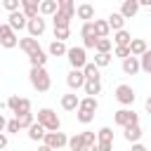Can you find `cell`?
I'll return each mask as SVG.
<instances>
[{
    "label": "cell",
    "mask_w": 151,
    "mask_h": 151,
    "mask_svg": "<svg viewBox=\"0 0 151 151\" xmlns=\"http://www.w3.org/2000/svg\"><path fill=\"white\" fill-rule=\"evenodd\" d=\"M35 123H40L45 127V132H59V127H61V120H59V116L52 109H40Z\"/></svg>",
    "instance_id": "cell-1"
},
{
    "label": "cell",
    "mask_w": 151,
    "mask_h": 151,
    "mask_svg": "<svg viewBox=\"0 0 151 151\" xmlns=\"http://www.w3.org/2000/svg\"><path fill=\"white\" fill-rule=\"evenodd\" d=\"M28 78H31V85H33L38 92H47V90H50V85H52L50 73H47L45 68H31Z\"/></svg>",
    "instance_id": "cell-2"
},
{
    "label": "cell",
    "mask_w": 151,
    "mask_h": 151,
    "mask_svg": "<svg viewBox=\"0 0 151 151\" xmlns=\"http://www.w3.org/2000/svg\"><path fill=\"white\" fill-rule=\"evenodd\" d=\"M113 120H116V125H120V127L125 130V127H130V125H137V123H139V116H137L132 109H120V111L113 113Z\"/></svg>",
    "instance_id": "cell-3"
},
{
    "label": "cell",
    "mask_w": 151,
    "mask_h": 151,
    "mask_svg": "<svg viewBox=\"0 0 151 151\" xmlns=\"http://www.w3.org/2000/svg\"><path fill=\"white\" fill-rule=\"evenodd\" d=\"M66 57H68V64L76 71H83L85 64H87V57H85V50L83 47H68L66 50Z\"/></svg>",
    "instance_id": "cell-4"
},
{
    "label": "cell",
    "mask_w": 151,
    "mask_h": 151,
    "mask_svg": "<svg viewBox=\"0 0 151 151\" xmlns=\"http://www.w3.org/2000/svg\"><path fill=\"white\" fill-rule=\"evenodd\" d=\"M7 106H9V111H12L14 116L31 113V101H28L26 97H17V94H12V97L7 99Z\"/></svg>",
    "instance_id": "cell-5"
},
{
    "label": "cell",
    "mask_w": 151,
    "mask_h": 151,
    "mask_svg": "<svg viewBox=\"0 0 151 151\" xmlns=\"http://www.w3.org/2000/svg\"><path fill=\"white\" fill-rule=\"evenodd\" d=\"M42 144H45V146H50L52 151H59V149H64V146L68 144V137H66L64 132H45Z\"/></svg>",
    "instance_id": "cell-6"
},
{
    "label": "cell",
    "mask_w": 151,
    "mask_h": 151,
    "mask_svg": "<svg viewBox=\"0 0 151 151\" xmlns=\"http://www.w3.org/2000/svg\"><path fill=\"white\" fill-rule=\"evenodd\" d=\"M113 97H116V101H120L123 106H130V104H134V90L130 87V85H118L116 87V92H113Z\"/></svg>",
    "instance_id": "cell-7"
},
{
    "label": "cell",
    "mask_w": 151,
    "mask_h": 151,
    "mask_svg": "<svg viewBox=\"0 0 151 151\" xmlns=\"http://www.w3.org/2000/svg\"><path fill=\"white\" fill-rule=\"evenodd\" d=\"M0 45H2L5 50H12V47L19 45V38L14 35V31H12L7 24H0Z\"/></svg>",
    "instance_id": "cell-8"
},
{
    "label": "cell",
    "mask_w": 151,
    "mask_h": 151,
    "mask_svg": "<svg viewBox=\"0 0 151 151\" xmlns=\"http://www.w3.org/2000/svg\"><path fill=\"white\" fill-rule=\"evenodd\" d=\"M26 28H28V35L38 40V35H42V33H45L47 24H45V19H42V17H35V19H28Z\"/></svg>",
    "instance_id": "cell-9"
},
{
    "label": "cell",
    "mask_w": 151,
    "mask_h": 151,
    "mask_svg": "<svg viewBox=\"0 0 151 151\" xmlns=\"http://www.w3.org/2000/svg\"><path fill=\"white\" fill-rule=\"evenodd\" d=\"M66 85L76 92V90H80L83 85H85V76H83V71H76V68H71L68 71V76H66Z\"/></svg>",
    "instance_id": "cell-10"
},
{
    "label": "cell",
    "mask_w": 151,
    "mask_h": 151,
    "mask_svg": "<svg viewBox=\"0 0 151 151\" xmlns=\"http://www.w3.org/2000/svg\"><path fill=\"white\" fill-rule=\"evenodd\" d=\"M38 7H40L38 0H21V12H24L26 19H35V17H40Z\"/></svg>",
    "instance_id": "cell-11"
},
{
    "label": "cell",
    "mask_w": 151,
    "mask_h": 151,
    "mask_svg": "<svg viewBox=\"0 0 151 151\" xmlns=\"http://www.w3.org/2000/svg\"><path fill=\"white\" fill-rule=\"evenodd\" d=\"M26 24H28V19L24 17V12H21V9L9 14V21H7V26H9L12 31H21V28H26Z\"/></svg>",
    "instance_id": "cell-12"
},
{
    "label": "cell",
    "mask_w": 151,
    "mask_h": 151,
    "mask_svg": "<svg viewBox=\"0 0 151 151\" xmlns=\"http://www.w3.org/2000/svg\"><path fill=\"white\" fill-rule=\"evenodd\" d=\"M78 106H80V97L76 92H68V94L61 97V109L64 111H78Z\"/></svg>",
    "instance_id": "cell-13"
},
{
    "label": "cell",
    "mask_w": 151,
    "mask_h": 151,
    "mask_svg": "<svg viewBox=\"0 0 151 151\" xmlns=\"http://www.w3.org/2000/svg\"><path fill=\"white\" fill-rule=\"evenodd\" d=\"M76 14H78V19H83V21L87 24V21H92V19H94V5L83 2V5H78V7H76Z\"/></svg>",
    "instance_id": "cell-14"
},
{
    "label": "cell",
    "mask_w": 151,
    "mask_h": 151,
    "mask_svg": "<svg viewBox=\"0 0 151 151\" xmlns=\"http://www.w3.org/2000/svg\"><path fill=\"white\" fill-rule=\"evenodd\" d=\"M137 12H139V2L137 0H125L123 7H120V17L123 19H132Z\"/></svg>",
    "instance_id": "cell-15"
},
{
    "label": "cell",
    "mask_w": 151,
    "mask_h": 151,
    "mask_svg": "<svg viewBox=\"0 0 151 151\" xmlns=\"http://www.w3.org/2000/svg\"><path fill=\"white\" fill-rule=\"evenodd\" d=\"M19 47H21V50H24L28 57H31L33 52H38V50H40L38 40H35V38H31V35H28V38H19Z\"/></svg>",
    "instance_id": "cell-16"
},
{
    "label": "cell",
    "mask_w": 151,
    "mask_h": 151,
    "mask_svg": "<svg viewBox=\"0 0 151 151\" xmlns=\"http://www.w3.org/2000/svg\"><path fill=\"white\" fill-rule=\"evenodd\" d=\"M57 12L64 14L66 19H73V14H76V5H73L71 0H59V2H57Z\"/></svg>",
    "instance_id": "cell-17"
},
{
    "label": "cell",
    "mask_w": 151,
    "mask_h": 151,
    "mask_svg": "<svg viewBox=\"0 0 151 151\" xmlns=\"http://www.w3.org/2000/svg\"><path fill=\"white\" fill-rule=\"evenodd\" d=\"M146 50H149V47H146V40H142V38H132V42H130V54H132V57L139 59Z\"/></svg>",
    "instance_id": "cell-18"
},
{
    "label": "cell",
    "mask_w": 151,
    "mask_h": 151,
    "mask_svg": "<svg viewBox=\"0 0 151 151\" xmlns=\"http://www.w3.org/2000/svg\"><path fill=\"white\" fill-rule=\"evenodd\" d=\"M123 73H127V76H134V73H139V59L137 57H127V59H123Z\"/></svg>",
    "instance_id": "cell-19"
},
{
    "label": "cell",
    "mask_w": 151,
    "mask_h": 151,
    "mask_svg": "<svg viewBox=\"0 0 151 151\" xmlns=\"http://www.w3.org/2000/svg\"><path fill=\"white\" fill-rule=\"evenodd\" d=\"M92 28H94V35H97V38H106L109 31H111L109 24H106V19H94V21H92Z\"/></svg>",
    "instance_id": "cell-20"
},
{
    "label": "cell",
    "mask_w": 151,
    "mask_h": 151,
    "mask_svg": "<svg viewBox=\"0 0 151 151\" xmlns=\"http://www.w3.org/2000/svg\"><path fill=\"white\" fill-rule=\"evenodd\" d=\"M28 59H31V68H45V64H47V54H45L42 50L33 52Z\"/></svg>",
    "instance_id": "cell-21"
},
{
    "label": "cell",
    "mask_w": 151,
    "mask_h": 151,
    "mask_svg": "<svg viewBox=\"0 0 151 151\" xmlns=\"http://www.w3.org/2000/svg\"><path fill=\"white\" fill-rule=\"evenodd\" d=\"M28 139H31V142H42V139H45V127H42L40 123H33V125L28 127Z\"/></svg>",
    "instance_id": "cell-22"
},
{
    "label": "cell",
    "mask_w": 151,
    "mask_h": 151,
    "mask_svg": "<svg viewBox=\"0 0 151 151\" xmlns=\"http://www.w3.org/2000/svg\"><path fill=\"white\" fill-rule=\"evenodd\" d=\"M125 139H127L130 144H137V142L142 139V127H139V123H137V125L125 127Z\"/></svg>",
    "instance_id": "cell-23"
},
{
    "label": "cell",
    "mask_w": 151,
    "mask_h": 151,
    "mask_svg": "<svg viewBox=\"0 0 151 151\" xmlns=\"http://www.w3.org/2000/svg\"><path fill=\"white\" fill-rule=\"evenodd\" d=\"M106 24H109V28H113V31H123V26H125V19L120 17V12H113V14H109Z\"/></svg>",
    "instance_id": "cell-24"
},
{
    "label": "cell",
    "mask_w": 151,
    "mask_h": 151,
    "mask_svg": "<svg viewBox=\"0 0 151 151\" xmlns=\"http://www.w3.org/2000/svg\"><path fill=\"white\" fill-rule=\"evenodd\" d=\"M113 40H116V47H130V42H132V35H130V33L123 28V31H116Z\"/></svg>",
    "instance_id": "cell-25"
},
{
    "label": "cell",
    "mask_w": 151,
    "mask_h": 151,
    "mask_svg": "<svg viewBox=\"0 0 151 151\" xmlns=\"http://www.w3.org/2000/svg\"><path fill=\"white\" fill-rule=\"evenodd\" d=\"M83 90H85L87 97H97V94L101 92V83H99V80H85Z\"/></svg>",
    "instance_id": "cell-26"
},
{
    "label": "cell",
    "mask_w": 151,
    "mask_h": 151,
    "mask_svg": "<svg viewBox=\"0 0 151 151\" xmlns=\"http://www.w3.org/2000/svg\"><path fill=\"white\" fill-rule=\"evenodd\" d=\"M66 50H68V47H66L64 42H59V40H52V42H50V47H47V52H50L52 57H64V54H66Z\"/></svg>",
    "instance_id": "cell-27"
},
{
    "label": "cell",
    "mask_w": 151,
    "mask_h": 151,
    "mask_svg": "<svg viewBox=\"0 0 151 151\" xmlns=\"http://www.w3.org/2000/svg\"><path fill=\"white\" fill-rule=\"evenodd\" d=\"M97 144H113V130L111 127H101L97 132Z\"/></svg>",
    "instance_id": "cell-28"
},
{
    "label": "cell",
    "mask_w": 151,
    "mask_h": 151,
    "mask_svg": "<svg viewBox=\"0 0 151 151\" xmlns=\"http://www.w3.org/2000/svg\"><path fill=\"white\" fill-rule=\"evenodd\" d=\"M38 12L40 14H57V0H42L40 2V7H38Z\"/></svg>",
    "instance_id": "cell-29"
},
{
    "label": "cell",
    "mask_w": 151,
    "mask_h": 151,
    "mask_svg": "<svg viewBox=\"0 0 151 151\" xmlns=\"http://www.w3.org/2000/svg\"><path fill=\"white\" fill-rule=\"evenodd\" d=\"M83 76H85V80H99L101 76H99V68L94 66V64H85V68H83Z\"/></svg>",
    "instance_id": "cell-30"
},
{
    "label": "cell",
    "mask_w": 151,
    "mask_h": 151,
    "mask_svg": "<svg viewBox=\"0 0 151 151\" xmlns=\"http://www.w3.org/2000/svg\"><path fill=\"white\" fill-rule=\"evenodd\" d=\"M97 106H99V104H97V97H83V99H80V106H78V109H83V111H90V113H94V111H97Z\"/></svg>",
    "instance_id": "cell-31"
},
{
    "label": "cell",
    "mask_w": 151,
    "mask_h": 151,
    "mask_svg": "<svg viewBox=\"0 0 151 151\" xmlns=\"http://www.w3.org/2000/svg\"><path fill=\"white\" fill-rule=\"evenodd\" d=\"M14 120L19 123V130H21V127H26V130H28V127H31V125L35 123L33 113H21V116H14Z\"/></svg>",
    "instance_id": "cell-32"
},
{
    "label": "cell",
    "mask_w": 151,
    "mask_h": 151,
    "mask_svg": "<svg viewBox=\"0 0 151 151\" xmlns=\"http://www.w3.org/2000/svg\"><path fill=\"white\" fill-rule=\"evenodd\" d=\"M71 151H83V146H85V142H83V134H73V137H68V144H66Z\"/></svg>",
    "instance_id": "cell-33"
},
{
    "label": "cell",
    "mask_w": 151,
    "mask_h": 151,
    "mask_svg": "<svg viewBox=\"0 0 151 151\" xmlns=\"http://www.w3.org/2000/svg\"><path fill=\"white\" fill-rule=\"evenodd\" d=\"M139 71L151 73V50H146V52L139 57Z\"/></svg>",
    "instance_id": "cell-34"
},
{
    "label": "cell",
    "mask_w": 151,
    "mask_h": 151,
    "mask_svg": "<svg viewBox=\"0 0 151 151\" xmlns=\"http://www.w3.org/2000/svg\"><path fill=\"white\" fill-rule=\"evenodd\" d=\"M111 40L109 38H97V45H94V50L99 52V54H109V50H111Z\"/></svg>",
    "instance_id": "cell-35"
},
{
    "label": "cell",
    "mask_w": 151,
    "mask_h": 151,
    "mask_svg": "<svg viewBox=\"0 0 151 151\" xmlns=\"http://www.w3.org/2000/svg\"><path fill=\"white\" fill-rule=\"evenodd\" d=\"M92 64H94L97 68H104V66H109V64H111V54H99V52H97Z\"/></svg>",
    "instance_id": "cell-36"
},
{
    "label": "cell",
    "mask_w": 151,
    "mask_h": 151,
    "mask_svg": "<svg viewBox=\"0 0 151 151\" xmlns=\"http://www.w3.org/2000/svg\"><path fill=\"white\" fill-rule=\"evenodd\" d=\"M76 118H78V123H83V125H87V123H92V118H94V113H90V111H83V109H78V111H76Z\"/></svg>",
    "instance_id": "cell-37"
},
{
    "label": "cell",
    "mask_w": 151,
    "mask_h": 151,
    "mask_svg": "<svg viewBox=\"0 0 151 151\" xmlns=\"http://www.w3.org/2000/svg\"><path fill=\"white\" fill-rule=\"evenodd\" d=\"M2 7H5L9 14H12V12H19V9H21V0H5Z\"/></svg>",
    "instance_id": "cell-38"
},
{
    "label": "cell",
    "mask_w": 151,
    "mask_h": 151,
    "mask_svg": "<svg viewBox=\"0 0 151 151\" xmlns=\"http://www.w3.org/2000/svg\"><path fill=\"white\" fill-rule=\"evenodd\" d=\"M83 134V142H85V146H90V144H97V132H90V130H85V132H80Z\"/></svg>",
    "instance_id": "cell-39"
},
{
    "label": "cell",
    "mask_w": 151,
    "mask_h": 151,
    "mask_svg": "<svg viewBox=\"0 0 151 151\" xmlns=\"http://www.w3.org/2000/svg\"><path fill=\"white\" fill-rule=\"evenodd\" d=\"M68 35H71V31H68V28H54V38H57L59 42H64Z\"/></svg>",
    "instance_id": "cell-40"
},
{
    "label": "cell",
    "mask_w": 151,
    "mask_h": 151,
    "mask_svg": "<svg viewBox=\"0 0 151 151\" xmlns=\"http://www.w3.org/2000/svg\"><path fill=\"white\" fill-rule=\"evenodd\" d=\"M80 35L83 38H87V35H94V28H92V21H87V24H83V28H80ZM97 38V35H94Z\"/></svg>",
    "instance_id": "cell-41"
},
{
    "label": "cell",
    "mask_w": 151,
    "mask_h": 151,
    "mask_svg": "<svg viewBox=\"0 0 151 151\" xmlns=\"http://www.w3.org/2000/svg\"><path fill=\"white\" fill-rule=\"evenodd\" d=\"M116 57L127 59V57H130V47H116Z\"/></svg>",
    "instance_id": "cell-42"
},
{
    "label": "cell",
    "mask_w": 151,
    "mask_h": 151,
    "mask_svg": "<svg viewBox=\"0 0 151 151\" xmlns=\"http://www.w3.org/2000/svg\"><path fill=\"white\" fill-rule=\"evenodd\" d=\"M7 132H19V123L17 120H7V127H5Z\"/></svg>",
    "instance_id": "cell-43"
},
{
    "label": "cell",
    "mask_w": 151,
    "mask_h": 151,
    "mask_svg": "<svg viewBox=\"0 0 151 151\" xmlns=\"http://www.w3.org/2000/svg\"><path fill=\"white\" fill-rule=\"evenodd\" d=\"M113 144H97V151H111Z\"/></svg>",
    "instance_id": "cell-44"
},
{
    "label": "cell",
    "mask_w": 151,
    "mask_h": 151,
    "mask_svg": "<svg viewBox=\"0 0 151 151\" xmlns=\"http://www.w3.org/2000/svg\"><path fill=\"white\" fill-rule=\"evenodd\" d=\"M5 146H7V134H5V132H0V151H2Z\"/></svg>",
    "instance_id": "cell-45"
},
{
    "label": "cell",
    "mask_w": 151,
    "mask_h": 151,
    "mask_svg": "<svg viewBox=\"0 0 151 151\" xmlns=\"http://www.w3.org/2000/svg\"><path fill=\"white\" fill-rule=\"evenodd\" d=\"M130 151H146V146H144V144H139V142H137V144H132V149H130Z\"/></svg>",
    "instance_id": "cell-46"
},
{
    "label": "cell",
    "mask_w": 151,
    "mask_h": 151,
    "mask_svg": "<svg viewBox=\"0 0 151 151\" xmlns=\"http://www.w3.org/2000/svg\"><path fill=\"white\" fill-rule=\"evenodd\" d=\"M5 127H7V120H5V116L0 113V132H5Z\"/></svg>",
    "instance_id": "cell-47"
},
{
    "label": "cell",
    "mask_w": 151,
    "mask_h": 151,
    "mask_svg": "<svg viewBox=\"0 0 151 151\" xmlns=\"http://www.w3.org/2000/svg\"><path fill=\"white\" fill-rule=\"evenodd\" d=\"M83 151H97V144H90V146H83Z\"/></svg>",
    "instance_id": "cell-48"
},
{
    "label": "cell",
    "mask_w": 151,
    "mask_h": 151,
    "mask_svg": "<svg viewBox=\"0 0 151 151\" xmlns=\"http://www.w3.org/2000/svg\"><path fill=\"white\" fill-rule=\"evenodd\" d=\"M144 106H146V111L151 113V97H146V101H144Z\"/></svg>",
    "instance_id": "cell-49"
},
{
    "label": "cell",
    "mask_w": 151,
    "mask_h": 151,
    "mask_svg": "<svg viewBox=\"0 0 151 151\" xmlns=\"http://www.w3.org/2000/svg\"><path fill=\"white\" fill-rule=\"evenodd\" d=\"M38 151H52V149H50V146H45V144H40V146H38Z\"/></svg>",
    "instance_id": "cell-50"
},
{
    "label": "cell",
    "mask_w": 151,
    "mask_h": 151,
    "mask_svg": "<svg viewBox=\"0 0 151 151\" xmlns=\"http://www.w3.org/2000/svg\"><path fill=\"white\" fill-rule=\"evenodd\" d=\"M149 12H151V7H149Z\"/></svg>",
    "instance_id": "cell-51"
}]
</instances>
